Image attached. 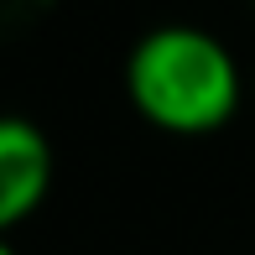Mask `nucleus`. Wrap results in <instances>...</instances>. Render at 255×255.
<instances>
[{
	"mask_svg": "<svg viewBox=\"0 0 255 255\" xmlns=\"http://www.w3.org/2000/svg\"><path fill=\"white\" fill-rule=\"evenodd\" d=\"M52 188V141L26 115L0 120V224L16 229L26 214H37Z\"/></svg>",
	"mask_w": 255,
	"mask_h": 255,
	"instance_id": "obj_2",
	"label": "nucleus"
},
{
	"mask_svg": "<svg viewBox=\"0 0 255 255\" xmlns=\"http://www.w3.org/2000/svg\"><path fill=\"white\" fill-rule=\"evenodd\" d=\"M0 255H16V245H0Z\"/></svg>",
	"mask_w": 255,
	"mask_h": 255,
	"instance_id": "obj_3",
	"label": "nucleus"
},
{
	"mask_svg": "<svg viewBox=\"0 0 255 255\" xmlns=\"http://www.w3.org/2000/svg\"><path fill=\"white\" fill-rule=\"evenodd\" d=\"M125 94L146 125L167 135H214L240 115L245 73L219 31L167 21L135 37L125 57Z\"/></svg>",
	"mask_w": 255,
	"mask_h": 255,
	"instance_id": "obj_1",
	"label": "nucleus"
}]
</instances>
